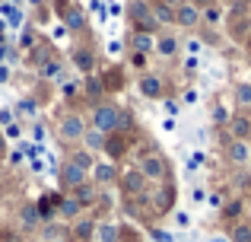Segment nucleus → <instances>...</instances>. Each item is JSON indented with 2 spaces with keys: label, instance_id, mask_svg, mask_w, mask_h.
I'll list each match as a JSON object with an SVG mask.
<instances>
[{
  "label": "nucleus",
  "instance_id": "nucleus-1",
  "mask_svg": "<svg viewBox=\"0 0 251 242\" xmlns=\"http://www.w3.org/2000/svg\"><path fill=\"white\" fill-rule=\"evenodd\" d=\"M127 16H130V23H134V32H147V35H153V32L159 29V23L153 19L150 3H143V0H134V3L127 6Z\"/></svg>",
  "mask_w": 251,
  "mask_h": 242
},
{
  "label": "nucleus",
  "instance_id": "nucleus-2",
  "mask_svg": "<svg viewBox=\"0 0 251 242\" xmlns=\"http://www.w3.org/2000/svg\"><path fill=\"white\" fill-rule=\"evenodd\" d=\"M92 124H96L99 134H118L121 112H118L115 106H96V112H92Z\"/></svg>",
  "mask_w": 251,
  "mask_h": 242
},
{
  "label": "nucleus",
  "instance_id": "nucleus-3",
  "mask_svg": "<svg viewBox=\"0 0 251 242\" xmlns=\"http://www.w3.org/2000/svg\"><path fill=\"white\" fill-rule=\"evenodd\" d=\"M166 172H169V169H166V160H162L159 153H147L140 160V175L147 182H162V179H166Z\"/></svg>",
  "mask_w": 251,
  "mask_h": 242
},
{
  "label": "nucleus",
  "instance_id": "nucleus-4",
  "mask_svg": "<svg viewBox=\"0 0 251 242\" xmlns=\"http://www.w3.org/2000/svg\"><path fill=\"white\" fill-rule=\"evenodd\" d=\"M57 131H61L64 140H83V134H86V121L80 118V115H64L61 124H57Z\"/></svg>",
  "mask_w": 251,
  "mask_h": 242
},
{
  "label": "nucleus",
  "instance_id": "nucleus-5",
  "mask_svg": "<svg viewBox=\"0 0 251 242\" xmlns=\"http://www.w3.org/2000/svg\"><path fill=\"white\" fill-rule=\"evenodd\" d=\"M121 188H124V194H130V198H140V194L147 191V179L140 175V169H127L124 179H121Z\"/></svg>",
  "mask_w": 251,
  "mask_h": 242
},
{
  "label": "nucleus",
  "instance_id": "nucleus-6",
  "mask_svg": "<svg viewBox=\"0 0 251 242\" xmlns=\"http://www.w3.org/2000/svg\"><path fill=\"white\" fill-rule=\"evenodd\" d=\"M86 182V172L80 166H74V162H64L61 166V185L67 188V191H74V188H80Z\"/></svg>",
  "mask_w": 251,
  "mask_h": 242
},
{
  "label": "nucleus",
  "instance_id": "nucleus-7",
  "mask_svg": "<svg viewBox=\"0 0 251 242\" xmlns=\"http://www.w3.org/2000/svg\"><path fill=\"white\" fill-rule=\"evenodd\" d=\"M175 23L181 26V29H191V26H197V23H201V10H197L194 3L178 6V10H175Z\"/></svg>",
  "mask_w": 251,
  "mask_h": 242
},
{
  "label": "nucleus",
  "instance_id": "nucleus-8",
  "mask_svg": "<svg viewBox=\"0 0 251 242\" xmlns=\"http://www.w3.org/2000/svg\"><path fill=\"white\" fill-rule=\"evenodd\" d=\"M57 204H61V198H57V194H45V198L35 204L38 220H54L57 217Z\"/></svg>",
  "mask_w": 251,
  "mask_h": 242
},
{
  "label": "nucleus",
  "instance_id": "nucleus-9",
  "mask_svg": "<svg viewBox=\"0 0 251 242\" xmlns=\"http://www.w3.org/2000/svg\"><path fill=\"white\" fill-rule=\"evenodd\" d=\"M61 13H64V23H67V29H74V32L86 29V13L80 10V6H61Z\"/></svg>",
  "mask_w": 251,
  "mask_h": 242
},
{
  "label": "nucleus",
  "instance_id": "nucleus-10",
  "mask_svg": "<svg viewBox=\"0 0 251 242\" xmlns=\"http://www.w3.org/2000/svg\"><path fill=\"white\" fill-rule=\"evenodd\" d=\"M92 175H96V185H111L118 179V169L111 162H96L92 166Z\"/></svg>",
  "mask_w": 251,
  "mask_h": 242
},
{
  "label": "nucleus",
  "instance_id": "nucleus-11",
  "mask_svg": "<svg viewBox=\"0 0 251 242\" xmlns=\"http://www.w3.org/2000/svg\"><path fill=\"white\" fill-rule=\"evenodd\" d=\"M229 128H232V140H248L251 137V118L248 115H235L229 121Z\"/></svg>",
  "mask_w": 251,
  "mask_h": 242
},
{
  "label": "nucleus",
  "instance_id": "nucleus-12",
  "mask_svg": "<svg viewBox=\"0 0 251 242\" xmlns=\"http://www.w3.org/2000/svg\"><path fill=\"white\" fill-rule=\"evenodd\" d=\"M140 93L150 96V99L162 96V80H159L156 74H143V77H140Z\"/></svg>",
  "mask_w": 251,
  "mask_h": 242
},
{
  "label": "nucleus",
  "instance_id": "nucleus-13",
  "mask_svg": "<svg viewBox=\"0 0 251 242\" xmlns=\"http://www.w3.org/2000/svg\"><path fill=\"white\" fill-rule=\"evenodd\" d=\"M80 211H83V204L76 198H61V204H57V217H64V220H76Z\"/></svg>",
  "mask_w": 251,
  "mask_h": 242
},
{
  "label": "nucleus",
  "instance_id": "nucleus-14",
  "mask_svg": "<svg viewBox=\"0 0 251 242\" xmlns=\"http://www.w3.org/2000/svg\"><path fill=\"white\" fill-rule=\"evenodd\" d=\"M226 153H229V160H232V162H248L251 160V150H248L245 140H229Z\"/></svg>",
  "mask_w": 251,
  "mask_h": 242
},
{
  "label": "nucleus",
  "instance_id": "nucleus-15",
  "mask_svg": "<svg viewBox=\"0 0 251 242\" xmlns=\"http://www.w3.org/2000/svg\"><path fill=\"white\" fill-rule=\"evenodd\" d=\"M153 35H147V32H134L130 35V48H134V54H150L153 51Z\"/></svg>",
  "mask_w": 251,
  "mask_h": 242
},
{
  "label": "nucleus",
  "instance_id": "nucleus-16",
  "mask_svg": "<svg viewBox=\"0 0 251 242\" xmlns=\"http://www.w3.org/2000/svg\"><path fill=\"white\" fill-rule=\"evenodd\" d=\"M172 204H175V191H172L169 185H162V191L153 198V211H156V214H166Z\"/></svg>",
  "mask_w": 251,
  "mask_h": 242
},
{
  "label": "nucleus",
  "instance_id": "nucleus-17",
  "mask_svg": "<svg viewBox=\"0 0 251 242\" xmlns=\"http://www.w3.org/2000/svg\"><path fill=\"white\" fill-rule=\"evenodd\" d=\"M74 64L83 70V74H89V70L96 67V57H92V51H86V48H76V51H74Z\"/></svg>",
  "mask_w": 251,
  "mask_h": 242
},
{
  "label": "nucleus",
  "instance_id": "nucleus-18",
  "mask_svg": "<svg viewBox=\"0 0 251 242\" xmlns=\"http://www.w3.org/2000/svg\"><path fill=\"white\" fill-rule=\"evenodd\" d=\"M74 198L80 201V204H92V201H99V194H96V185H89V182H83L80 188H74Z\"/></svg>",
  "mask_w": 251,
  "mask_h": 242
},
{
  "label": "nucleus",
  "instance_id": "nucleus-19",
  "mask_svg": "<svg viewBox=\"0 0 251 242\" xmlns=\"http://www.w3.org/2000/svg\"><path fill=\"white\" fill-rule=\"evenodd\" d=\"M150 10H153V19H156L159 26L175 23V10H169V6H162V3H150Z\"/></svg>",
  "mask_w": 251,
  "mask_h": 242
},
{
  "label": "nucleus",
  "instance_id": "nucleus-20",
  "mask_svg": "<svg viewBox=\"0 0 251 242\" xmlns=\"http://www.w3.org/2000/svg\"><path fill=\"white\" fill-rule=\"evenodd\" d=\"M156 51H159L162 57H172V54H178V38H175V35H166V38H159V42H156Z\"/></svg>",
  "mask_w": 251,
  "mask_h": 242
},
{
  "label": "nucleus",
  "instance_id": "nucleus-21",
  "mask_svg": "<svg viewBox=\"0 0 251 242\" xmlns=\"http://www.w3.org/2000/svg\"><path fill=\"white\" fill-rule=\"evenodd\" d=\"M105 150H108V156H121L124 150H127L124 134H111V140H105Z\"/></svg>",
  "mask_w": 251,
  "mask_h": 242
},
{
  "label": "nucleus",
  "instance_id": "nucleus-22",
  "mask_svg": "<svg viewBox=\"0 0 251 242\" xmlns=\"http://www.w3.org/2000/svg\"><path fill=\"white\" fill-rule=\"evenodd\" d=\"M96 233H99V239H102V242H118V239H121L118 226H111V223H99Z\"/></svg>",
  "mask_w": 251,
  "mask_h": 242
},
{
  "label": "nucleus",
  "instance_id": "nucleus-23",
  "mask_svg": "<svg viewBox=\"0 0 251 242\" xmlns=\"http://www.w3.org/2000/svg\"><path fill=\"white\" fill-rule=\"evenodd\" d=\"M92 233H96V220H80V223L74 226V233H70V236H76V239H89Z\"/></svg>",
  "mask_w": 251,
  "mask_h": 242
},
{
  "label": "nucleus",
  "instance_id": "nucleus-24",
  "mask_svg": "<svg viewBox=\"0 0 251 242\" xmlns=\"http://www.w3.org/2000/svg\"><path fill=\"white\" fill-rule=\"evenodd\" d=\"M83 140H86L89 150H105V134H99V131H86Z\"/></svg>",
  "mask_w": 251,
  "mask_h": 242
},
{
  "label": "nucleus",
  "instance_id": "nucleus-25",
  "mask_svg": "<svg viewBox=\"0 0 251 242\" xmlns=\"http://www.w3.org/2000/svg\"><path fill=\"white\" fill-rule=\"evenodd\" d=\"M19 220H23V226H35V223H38L35 204H23V211H19Z\"/></svg>",
  "mask_w": 251,
  "mask_h": 242
},
{
  "label": "nucleus",
  "instance_id": "nucleus-26",
  "mask_svg": "<svg viewBox=\"0 0 251 242\" xmlns=\"http://www.w3.org/2000/svg\"><path fill=\"white\" fill-rule=\"evenodd\" d=\"M70 162H74V166H80L83 172H89V169H92V153H89V150H76Z\"/></svg>",
  "mask_w": 251,
  "mask_h": 242
},
{
  "label": "nucleus",
  "instance_id": "nucleus-27",
  "mask_svg": "<svg viewBox=\"0 0 251 242\" xmlns=\"http://www.w3.org/2000/svg\"><path fill=\"white\" fill-rule=\"evenodd\" d=\"M51 54H54V51H51L48 45H35V48H32V61H35V64H48Z\"/></svg>",
  "mask_w": 251,
  "mask_h": 242
},
{
  "label": "nucleus",
  "instance_id": "nucleus-28",
  "mask_svg": "<svg viewBox=\"0 0 251 242\" xmlns=\"http://www.w3.org/2000/svg\"><path fill=\"white\" fill-rule=\"evenodd\" d=\"M235 102L239 106H251V83H239L235 86Z\"/></svg>",
  "mask_w": 251,
  "mask_h": 242
},
{
  "label": "nucleus",
  "instance_id": "nucleus-29",
  "mask_svg": "<svg viewBox=\"0 0 251 242\" xmlns=\"http://www.w3.org/2000/svg\"><path fill=\"white\" fill-rule=\"evenodd\" d=\"M232 242H251V223H239L232 230Z\"/></svg>",
  "mask_w": 251,
  "mask_h": 242
},
{
  "label": "nucleus",
  "instance_id": "nucleus-30",
  "mask_svg": "<svg viewBox=\"0 0 251 242\" xmlns=\"http://www.w3.org/2000/svg\"><path fill=\"white\" fill-rule=\"evenodd\" d=\"M105 77H108V83H105V89H121V70H118V67L105 70Z\"/></svg>",
  "mask_w": 251,
  "mask_h": 242
},
{
  "label": "nucleus",
  "instance_id": "nucleus-31",
  "mask_svg": "<svg viewBox=\"0 0 251 242\" xmlns=\"http://www.w3.org/2000/svg\"><path fill=\"white\" fill-rule=\"evenodd\" d=\"M38 74H42L45 80H48V77H57V74H61V61H48V64H42V67H38Z\"/></svg>",
  "mask_w": 251,
  "mask_h": 242
},
{
  "label": "nucleus",
  "instance_id": "nucleus-32",
  "mask_svg": "<svg viewBox=\"0 0 251 242\" xmlns=\"http://www.w3.org/2000/svg\"><path fill=\"white\" fill-rule=\"evenodd\" d=\"M45 239L48 242H61V239H67V230H64V226H48V230H45Z\"/></svg>",
  "mask_w": 251,
  "mask_h": 242
},
{
  "label": "nucleus",
  "instance_id": "nucleus-33",
  "mask_svg": "<svg viewBox=\"0 0 251 242\" xmlns=\"http://www.w3.org/2000/svg\"><path fill=\"white\" fill-rule=\"evenodd\" d=\"M86 93H89V96H102V93H105L102 80H96V77H89V80H86Z\"/></svg>",
  "mask_w": 251,
  "mask_h": 242
},
{
  "label": "nucleus",
  "instance_id": "nucleus-34",
  "mask_svg": "<svg viewBox=\"0 0 251 242\" xmlns=\"http://www.w3.org/2000/svg\"><path fill=\"white\" fill-rule=\"evenodd\" d=\"M239 214H242V204H239V201H232L229 207H223V217H229V220H235Z\"/></svg>",
  "mask_w": 251,
  "mask_h": 242
},
{
  "label": "nucleus",
  "instance_id": "nucleus-35",
  "mask_svg": "<svg viewBox=\"0 0 251 242\" xmlns=\"http://www.w3.org/2000/svg\"><path fill=\"white\" fill-rule=\"evenodd\" d=\"M150 236H153L156 242H175V239H172V236H169L166 230H150Z\"/></svg>",
  "mask_w": 251,
  "mask_h": 242
},
{
  "label": "nucleus",
  "instance_id": "nucleus-36",
  "mask_svg": "<svg viewBox=\"0 0 251 242\" xmlns=\"http://www.w3.org/2000/svg\"><path fill=\"white\" fill-rule=\"evenodd\" d=\"M19 112H25V115H32V112H35V102H32V99H25V102H19Z\"/></svg>",
  "mask_w": 251,
  "mask_h": 242
},
{
  "label": "nucleus",
  "instance_id": "nucleus-37",
  "mask_svg": "<svg viewBox=\"0 0 251 242\" xmlns=\"http://www.w3.org/2000/svg\"><path fill=\"white\" fill-rule=\"evenodd\" d=\"M19 45H23V48H32V45H35V35H32V32H25V35L19 38Z\"/></svg>",
  "mask_w": 251,
  "mask_h": 242
},
{
  "label": "nucleus",
  "instance_id": "nucleus-38",
  "mask_svg": "<svg viewBox=\"0 0 251 242\" xmlns=\"http://www.w3.org/2000/svg\"><path fill=\"white\" fill-rule=\"evenodd\" d=\"M159 3H162V6H169V10H178V6H184L188 0H159Z\"/></svg>",
  "mask_w": 251,
  "mask_h": 242
},
{
  "label": "nucleus",
  "instance_id": "nucleus-39",
  "mask_svg": "<svg viewBox=\"0 0 251 242\" xmlns=\"http://www.w3.org/2000/svg\"><path fill=\"white\" fill-rule=\"evenodd\" d=\"M191 3H194V6H197V10H210V6H213V3H216V0H191Z\"/></svg>",
  "mask_w": 251,
  "mask_h": 242
},
{
  "label": "nucleus",
  "instance_id": "nucleus-40",
  "mask_svg": "<svg viewBox=\"0 0 251 242\" xmlns=\"http://www.w3.org/2000/svg\"><path fill=\"white\" fill-rule=\"evenodd\" d=\"M207 19H210V23H216V19H220V6H210V10H207Z\"/></svg>",
  "mask_w": 251,
  "mask_h": 242
},
{
  "label": "nucleus",
  "instance_id": "nucleus-41",
  "mask_svg": "<svg viewBox=\"0 0 251 242\" xmlns=\"http://www.w3.org/2000/svg\"><path fill=\"white\" fill-rule=\"evenodd\" d=\"M213 118H216V121H229V112H226V108H216Z\"/></svg>",
  "mask_w": 251,
  "mask_h": 242
},
{
  "label": "nucleus",
  "instance_id": "nucleus-42",
  "mask_svg": "<svg viewBox=\"0 0 251 242\" xmlns=\"http://www.w3.org/2000/svg\"><path fill=\"white\" fill-rule=\"evenodd\" d=\"M92 10H96V13H99V19H102V16H105V6H102V3H99V0H92Z\"/></svg>",
  "mask_w": 251,
  "mask_h": 242
},
{
  "label": "nucleus",
  "instance_id": "nucleus-43",
  "mask_svg": "<svg viewBox=\"0 0 251 242\" xmlns=\"http://www.w3.org/2000/svg\"><path fill=\"white\" fill-rule=\"evenodd\" d=\"M0 156H6V140H3V134H0Z\"/></svg>",
  "mask_w": 251,
  "mask_h": 242
},
{
  "label": "nucleus",
  "instance_id": "nucleus-44",
  "mask_svg": "<svg viewBox=\"0 0 251 242\" xmlns=\"http://www.w3.org/2000/svg\"><path fill=\"white\" fill-rule=\"evenodd\" d=\"M213 242H226V239H220V236H216V239H213Z\"/></svg>",
  "mask_w": 251,
  "mask_h": 242
},
{
  "label": "nucleus",
  "instance_id": "nucleus-45",
  "mask_svg": "<svg viewBox=\"0 0 251 242\" xmlns=\"http://www.w3.org/2000/svg\"><path fill=\"white\" fill-rule=\"evenodd\" d=\"M32 3H42V0H32Z\"/></svg>",
  "mask_w": 251,
  "mask_h": 242
},
{
  "label": "nucleus",
  "instance_id": "nucleus-46",
  "mask_svg": "<svg viewBox=\"0 0 251 242\" xmlns=\"http://www.w3.org/2000/svg\"><path fill=\"white\" fill-rule=\"evenodd\" d=\"M248 162H251V160H248Z\"/></svg>",
  "mask_w": 251,
  "mask_h": 242
}]
</instances>
